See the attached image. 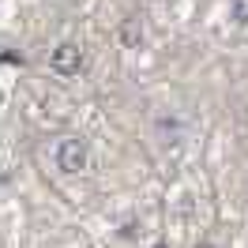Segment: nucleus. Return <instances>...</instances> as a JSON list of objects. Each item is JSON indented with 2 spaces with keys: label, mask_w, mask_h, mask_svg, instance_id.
Wrapping results in <instances>:
<instances>
[{
  "label": "nucleus",
  "mask_w": 248,
  "mask_h": 248,
  "mask_svg": "<svg viewBox=\"0 0 248 248\" xmlns=\"http://www.w3.org/2000/svg\"><path fill=\"white\" fill-rule=\"evenodd\" d=\"M49 68L57 72V76H76L79 68H83V53H79L76 42H64V46L53 49V57H49Z\"/></svg>",
  "instance_id": "nucleus-2"
},
{
  "label": "nucleus",
  "mask_w": 248,
  "mask_h": 248,
  "mask_svg": "<svg viewBox=\"0 0 248 248\" xmlns=\"http://www.w3.org/2000/svg\"><path fill=\"white\" fill-rule=\"evenodd\" d=\"M53 158H57V170L61 173H79L87 166V147H83V140H61Z\"/></svg>",
  "instance_id": "nucleus-1"
},
{
  "label": "nucleus",
  "mask_w": 248,
  "mask_h": 248,
  "mask_svg": "<svg viewBox=\"0 0 248 248\" xmlns=\"http://www.w3.org/2000/svg\"><path fill=\"white\" fill-rule=\"evenodd\" d=\"M196 248H215V245H207V241H203V245H196Z\"/></svg>",
  "instance_id": "nucleus-4"
},
{
  "label": "nucleus",
  "mask_w": 248,
  "mask_h": 248,
  "mask_svg": "<svg viewBox=\"0 0 248 248\" xmlns=\"http://www.w3.org/2000/svg\"><path fill=\"white\" fill-rule=\"evenodd\" d=\"M230 16L233 23H248V0H230Z\"/></svg>",
  "instance_id": "nucleus-3"
}]
</instances>
